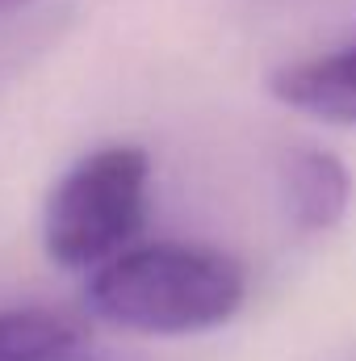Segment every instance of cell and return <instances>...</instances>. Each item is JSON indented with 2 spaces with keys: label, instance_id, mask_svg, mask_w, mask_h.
<instances>
[{
  "label": "cell",
  "instance_id": "cell-1",
  "mask_svg": "<svg viewBox=\"0 0 356 361\" xmlns=\"http://www.w3.org/2000/svg\"><path fill=\"white\" fill-rule=\"evenodd\" d=\"M92 315L139 336H193L222 328L248 302V273L205 244H134L89 273Z\"/></svg>",
  "mask_w": 356,
  "mask_h": 361
},
{
  "label": "cell",
  "instance_id": "cell-2",
  "mask_svg": "<svg viewBox=\"0 0 356 361\" xmlns=\"http://www.w3.org/2000/svg\"><path fill=\"white\" fill-rule=\"evenodd\" d=\"M151 210V156L134 143H105L55 180L42 214V244L55 265L96 273L130 252Z\"/></svg>",
  "mask_w": 356,
  "mask_h": 361
},
{
  "label": "cell",
  "instance_id": "cell-3",
  "mask_svg": "<svg viewBox=\"0 0 356 361\" xmlns=\"http://www.w3.org/2000/svg\"><path fill=\"white\" fill-rule=\"evenodd\" d=\"M268 92L327 126H356V42L281 63L268 76Z\"/></svg>",
  "mask_w": 356,
  "mask_h": 361
},
{
  "label": "cell",
  "instance_id": "cell-4",
  "mask_svg": "<svg viewBox=\"0 0 356 361\" xmlns=\"http://www.w3.org/2000/svg\"><path fill=\"white\" fill-rule=\"evenodd\" d=\"M352 173L323 147H298L281 164V193L298 231H331L352 210Z\"/></svg>",
  "mask_w": 356,
  "mask_h": 361
},
{
  "label": "cell",
  "instance_id": "cell-5",
  "mask_svg": "<svg viewBox=\"0 0 356 361\" xmlns=\"http://www.w3.org/2000/svg\"><path fill=\"white\" fill-rule=\"evenodd\" d=\"M0 361H84V328L51 307L0 311Z\"/></svg>",
  "mask_w": 356,
  "mask_h": 361
},
{
  "label": "cell",
  "instance_id": "cell-6",
  "mask_svg": "<svg viewBox=\"0 0 356 361\" xmlns=\"http://www.w3.org/2000/svg\"><path fill=\"white\" fill-rule=\"evenodd\" d=\"M46 25H4L0 30V85L21 68V59L38 47H46Z\"/></svg>",
  "mask_w": 356,
  "mask_h": 361
},
{
  "label": "cell",
  "instance_id": "cell-7",
  "mask_svg": "<svg viewBox=\"0 0 356 361\" xmlns=\"http://www.w3.org/2000/svg\"><path fill=\"white\" fill-rule=\"evenodd\" d=\"M25 4H34V0H0V13H17V8H25Z\"/></svg>",
  "mask_w": 356,
  "mask_h": 361
}]
</instances>
